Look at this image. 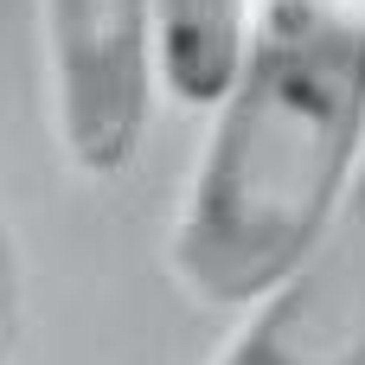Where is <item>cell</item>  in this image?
I'll use <instances>...</instances> for the list:
<instances>
[{
	"label": "cell",
	"mask_w": 365,
	"mask_h": 365,
	"mask_svg": "<svg viewBox=\"0 0 365 365\" xmlns=\"http://www.w3.org/2000/svg\"><path fill=\"white\" fill-rule=\"evenodd\" d=\"M359 167L365 0H257L237 90L167 231L173 282L205 308H257L321 244Z\"/></svg>",
	"instance_id": "obj_1"
},
{
	"label": "cell",
	"mask_w": 365,
	"mask_h": 365,
	"mask_svg": "<svg viewBox=\"0 0 365 365\" xmlns=\"http://www.w3.org/2000/svg\"><path fill=\"white\" fill-rule=\"evenodd\" d=\"M38 38L71 167L90 180L128 173L154 103L148 0H38Z\"/></svg>",
	"instance_id": "obj_2"
},
{
	"label": "cell",
	"mask_w": 365,
	"mask_h": 365,
	"mask_svg": "<svg viewBox=\"0 0 365 365\" xmlns=\"http://www.w3.org/2000/svg\"><path fill=\"white\" fill-rule=\"evenodd\" d=\"M218 365H365V167L321 244L250 308Z\"/></svg>",
	"instance_id": "obj_3"
},
{
	"label": "cell",
	"mask_w": 365,
	"mask_h": 365,
	"mask_svg": "<svg viewBox=\"0 0 365 365\" xmlns=\"http://www.w3.org/2000/svg\"><path fill=\"white\" fill-rule=\"evenodd\" d=\"M257 0H148V51L154 90L180 109H212L237 90Z\"/></svg>",
	"instance_id": "obj_4"
},
{
	"label": "cell",
	"mask_w": 365,
	"mask_h": 365,
	"mask_svg": "<svg viewBox=\"0 0 365 365\" xmlns=\"http://www.w3.org/2000/svg\"><path fill=\"white\" fill-rule=\"evenodd\" d=\"M13 334H19V257H13V237L0 218V353L13 346Z\"/></svg>",
	"instance_id": "obj_5"
}]
</instances>
